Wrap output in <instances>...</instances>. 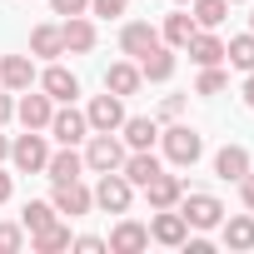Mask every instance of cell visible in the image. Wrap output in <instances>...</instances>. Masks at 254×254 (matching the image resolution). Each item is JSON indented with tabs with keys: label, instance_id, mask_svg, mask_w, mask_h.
I'll return each mask as SVG.
<instances>
[{
	"label": "cell",
	"instance_id": "obj_11",
	"mask_svg": "<svg viewBox=\"0 0 254 254\" xmlns=\"http://www.w3.org/2000/svg\"><path fill=\"white\" fill-rule=\"evenodd\" d=\"M45 130L60 140V145H80L85 135H90V120L80 115V110H55L50 115V125H45Z\"/></svg>",
	"mask_w": 254,
	"mask_h": 254
},
{
	"label": "cell",
	"instance_id": "obj_5",
	"mask_svg": "<svg viewBox=\"0 0 254 254\" xmlns=\"http://www.w3.org/2000/svg\"><path fill=\"white\" fill-rule=\"evenodd\" d=\"M175 209L185 214V224H190V229H214V224L224 219V204H219L214 194H199V190H194V194H180V204H175Z\"/></svg>",
	"mask_w": 254,
	"mask_h": 254
},
{
	"label": "cell",
	"instance_id": "obj_13",
	"mask_svg": "<svg viewBox=\"0 0 254 254\" xmlns=\"http://www.w3.org/2000/svg\"><path fill=\"white\" fill-rule=\"evenodd\" d=\"M120 135H125V150H155V140H160V125H155L150 115H125Z\"/></svg>",
	"mask_w": 254,
	"mask_h": 254
},
{
	"label": "cell",
	"instance_id": "obj_40",
	"mask_svg": "<svg viewBox=\"0 0 254 254\" xmlns=\"http://www.w3.org/2000/svg\"><path fill=\"white\" fill-rule=\"evenodd\" d=\"M10 190H15V185H10V175H5V170H0V204H5V199H10Z\"/></svg>",
	"mask_w": 254,
	"mask_h": 254
},
{
	"label": "cell",
	"instance_id": "obj_25",
	"mask_svg": "<svg viewBox=\"0 0 254 254\" xmlns=\"http://www.w3.org/2000/svg\"><path fill=\"white\" fill-rule=\"evenodd\" d=\"M219 224H224V244H229L234 254L254 249V219H249V214H229V219H219Z\"/></svg>",
	"mask_w": 254,
	"mask_h": 254
},
{
	"label": "cell",
	"instance_id": "obj_10",
	"mask_svg": "<svg viewBox=\"0 0 254 254\" xmlns=\"http://www.w3.org/2000/svg\"><path fill=\"white\" fill-rule=\"evenodd\" d=\"M50 115H55V100L40 90V95H30V90H20V105H15V120L25 125V130H45L50 125Z\"/></svg>",
	"mask_w": 254,
	"mask_h": 254
},
{
	"label": "cell",
	"instance_id": "obj_27",
	"mask_svg": "<svg viewBox=\"0 0 254 254\" xmlns=\"http://www.w3.org/2000/svg\"><path fill=\"white\" fill-rule=\"evenodd\" d=\"M60 219V209L50 204V199H30L25 209H20V224H25V234H35V229H50Z\"/></svg>",
	"mask_w": 254,
	"mask_h": 254
},
{
	"label": "cell",
	"instance_id": "obj_20",
	"mask_svg": "<svg viewBox=\"0 0 254 254\" xmlns=\"http://www.w3.org/2000/svg\"><path fill=\"white\" fill-rule=\"evenodd\" d=\"M0 85H5V90H30L35 85V65H30V55H5V60H0Z\"/></svg>",
	"mask_w": 254,
	"mask_h": 254
},
{
	"label": "cell",
	"instance_id": "obj_38",
	"mask_svg": "<svg viewBox=\"0 0 254 254\" xmlns=\"http://www.w3.org/2000/svg\"><path fill=\"white\" fill-rule=\"evenodd\" d=\"M239 194H244V209H249V214H254V170H249V175H244V180H239Z\"/></svg>",
	"mask_w": 254,
	"mask_h": 254
},
{
	"label": "cell",
	"instance_id": "obj_37",
	"mask_svg": "<svg viewBox=\"0 0 254 254\" xmlns=\"http://www.w3.org/2000/svg\"><path fill=\"white\" fill-rule=\"evenodd\" d=\"M180 249H190V254H209V249H214V244H209V239H204V234H194V239H190V234H185V244H180Z\"/></svg>",
	"mask_w": 254,
	"mask_h": 254
},
{
	"label": "cell",
	"instance_id": "obj_22",
	"mask_svg": "<svg viewBox=\"0 0 254 254\" xmlns=\"http://www.w3.org/2000/svg\"><path fill=\"white\" fill-rule=\"evenodd\" d=\"M45 175L60 185V180H80L85 175V155H75V145H60L50 160H45Z\"/></svg>",
	"mask_w": 254,
	"mask_h": 254
},
{
	"label": "cell",
	"instance_id": "obj_18",
	"mask_svg": "<svg viewBox=\"0 0 254 254\" xmlns=\"http://www.w3.org/2000/svg\"><path fill=\"white\" fill-rule=\"evenodd\" d=\"M40 90H45V95H50L55 105H70V100L80 95V80H75V75H70L65 65H50V70L40 75Z\"/></svg>",
	"mask_w": 254,
	"mask_h": 254
},
{
	"label": "cell",
	"instance_id": "obj_29",
	"mask_svg": "<svg viewBox=\"0 0 254 254\" xmlns=\"http://www.w3.org/2000/svg\"><path fill=\"white\" fill-rule=\"evenodd\" d=\"M224 60L249 75V70H254V30H249V35H234V40L224 45Z\"/></svg>",
	"mask_w": 254,
	"mask_h": 254
},
{
	"label": "cell",
	"instance_id": "obj_14",
	"mask_svg": "<svg viewBox=\"0 0 254 254\" xmlns=\"http://www.w3.org/2000/svg\"><path fill=\"white\" fill-rule=\"evenodd\" d=\"M120 175L130 180L135 190H145V185L160 175V155H155V150H130V155H125V165H120Z\"/></svg>",
	"mask_w": 254,
	"mask_h": 254
},
{
	"label": "cell",
	"instance_id": "obj_24",
	"mask_svg": "<svg viewBox=\"0 0 254 254\" xmlns=\"http://www.w3.org/2000/svg\"><path fill=\"white\" fill-rule=\"evenodd\" d=\"M30 55H40V60L65 55V35H60V25H35V30H30Z\"/></svg>",
	"mask_w": 254,
	"mask_h": 254
},
{
	"label": "cell",
	"instance_id": "obj_21",
	"mask_svg": "<svg viewBox=\"0 0 254 254\" xmlns=\"http://www.w3.org/2000/svg\"><path fill=\"white\" fill-rule=\"evenodd\" d=\"M140 75L155 80V85H165V80L175 75V50H170V45H150V50L140 55Z\"/></svg>",
	"mask_w": 254,
	"mask_h": 254
},
{
	"label": "cell",
	"instance_id": "obj_45",
	"mask_svg": "<svg viewBox=\"0 0 254 254\" xmlns=\"http://www.w3.org/2000/svg\"><path fill=\"white\" fill-rule=\"evenodd\" d=\"M180 5H185V0H180Z\"/></svg>",
	"mask_w": 254,
	"mask_h": 254
},
{
	"label": "cell",
	"instance_id": "obj_28",
	"mask_svg": "<svg viewBox=\"0 0 254 254\" xmlns=\"http://www.w3.org/2000/svg\"><path fill=\"white\" fill-rule=\"evenodd\" d=\"M30 249H35V254H60V249H70V229L55 219L50 229H35V234H30Z\"/></svg>",
	"mask_w": 254,
	"mask_h": 254
},
{
	"label": "cell",
	"instance_id": "obj_6",
	"mask_svg": "<svg viewBox=\"0 0 254 254\" xmlns=\"http://www.w3.org/2000/svg\"><path fill=\"white\" fill-rule=\"evenodd\" d=\"M50 204H55L60 214H70V219H75V214H90V209H95V194L85 190V180H60V185H55V194H50Z\"/></svg>",
	"mask_w": 254,
	"mask_h": 254
},
{
	"label": "cell",
	"instance_id": "obj_41",
	"mask_svg": "<svg viewBox=\"0 0 254 254\" xmlns=\"http://www.w3.org/2000/svg\"><path fill=\"white\" fill-rule=\"evenodd\" d=\"M244 105L254 110V70H249V80H244Z\"/></svg>",
	"mask_w": 254,
	"mask_h": 254
},
{
	"label": "cell",
	"instance_id": "obj_34",
	"mask_svg": "<svg viewBox=\"0 0 254 254\" xmlns=\"http://www.w3.org/2000/svg\"><path fill=\"white\" fill-rule=\"evenodd\" d=\"M70 249H80V254H100V249H110L100 234H80V239H70Z\"/></svg>",
	"mask_w": 254,
	"mask_h": 254
},
{
	"label": "cell",
	"instance_id": "obj_23",
	"mask_svg": "<svg viewBox=\"0 0 254 254\" xmlns=\"http://www.w3.org/2000/svg\"><path fill=\"white\" fill-rule=\"evenodd\" d=\"M214 175H219V180H234V185H239V180L249 175V150H244V145H224V150L214 155Z\"/></svg>",
	"mask_w": 254,
	"mask_h": 254
},
{
	"label": "cell",
	"instance_id": "obj_36",
	"mask_svg": "<svg viewBox=\"0 0 254 254\" xmlns=\"http://www.w3.org/2000/svg\"><path fill=\"white\" fill-rule=\"evenodd\" d=\"M180 110H185V95H165V105H160V115H165V120H175Z\"/></svg>",
	"mask_w": 254,
	"mask_h": 254
},
{
	"label": "cell",
	"instance_id": "obj_42",
	"mask_svg": "<svg viewBox=\"0 0 254 254\" xmlns=\"http://www.w3.org/2000/svg\"><path fill=\"white\" fill-rule=\"evenodd\" d=\"M0 160H10V140L5 135H0Z\"/></svg>",
	"mask_w": 254,
	"mask_h": 254
},
{
	"label": "cell",
	"instance_id": "obj_12",
	"mask_svg": "<svg viewBox=\"0 0 254 254\" xmlns=\"http://www.w3.org/2000/svg\"><path fill=\"white\" fill-rule=\"evenodd\" d=\"M140 85H145V75H140L135 60H115V65L105 70V90L120 95V100H125V95H140Z\"/></svg>",
	"mask_w": 254,
	"mask_h": 254
},
{
	"label": "cell",
	"instance_id": "obj_8",
	"mask_svg": "<svg viewBox=\"0 0 254 254\" xmlns=\"http://www.w3.org/2000/svg\"><path fill=\"white\" fill-rule=\"evenodd\" d=\"M115 254H140V249H150V224H140V219H120L115 229H110V239H105Z\"/></svg>",
	"mask_w": 254,
	"mask_h": 254
},
{
	"label": "cell",
	"instance_id": "obj_2",
	"mask_svg": "<svg viewBox=\"0 0 254 254\" xmlns=\"http://www.w3.org/2000/svg\"><path fill=\"white\" fill-rule=\"evenodd\" d=\"M125 140L115 135V130H95L90 135V145H85V170H95V175H105V170H120L125 165Z\"/></svg>",
	"mask_w": 254,
	"mask_h": 254
},
{
	"label": "cell",
	"instance_id": "obj_15",
	"mask_svg": "<svg viewBox=\"0 0 254 254\" xmlns=\"http://www.w3.org/2000/svg\"><path fill=\"white\" fill-rule=\"evenodd\" d=\"M180 194H185V180L180 175H155L150 185H145V199H150V209H175L180 204Z\"/></svg>",
	"mask_w": 254,
	"mask_h": 254
},
{
	"label": "cell",
	"instance_id": "obj_17",
	"mask_svg": "<svg viewBox=\"0 0 254 254\" xmlns=\"http://www.w3.org/2000/svg\"><path fill=\"white\" fill-rule=\"evenodd\" d=\"M185 50H190V60H194L199 70H204V65H224V40H219L214 30H194Z\"/></svg>",
	"mask_w": 254,
	"mask_h": 254
},
{
	"label": "cell",
	"instance_id": "obj_39",
	"mask_svg": "<svg viewBox=\"0 0 254 254\" xmlns=\"http://www.w3.org/2000/svg\"><path fill=\"white\" fill-rule=\"evenodd\" d=\"M10 120H15V100H10V95H0V130H5Z\"/></svg>",
	"mask_w": 254,
	"mask_h": 254
},
{
	"label": "cell",
	"instance_id": "obj_31",
	"mask_svg": "<svg viewBox=\"0 0 254 254\" xmlns=\"http://www.w3.org/2000/svg\"><path fill=\"white\" fill-rule=\"evenodd\" d=\"M224 90H229V75L219 65H204L199 80H194V95H224Z\"/></svg>",
	"mask_w": 254,
	"mask_h": 254
},
{
	"label": "cell",
	"instance_id": "obj_4",
	"mask_svg": "<svg viewBox=\"0 0 254 254\" xmlns=\"http://www.w3.org/2000/svg\"><path fill=\"white\" fill-rule=\"evenodd\" d=\"M90 194H95V204H100L105 214H125V209H130V199H135V185L125 180L120 170H105L100 185H95Z\"/></svg>",
	"mask_w": 254,
	"mask_h": 254
},
{
	"label": "cell",
	"instance_id": "obj_32",
	"mask_svg": "<svg viewBox=\"0 0 254 254\" xmlns=\"http://www.w3.org/2000/svg\"><path fill=\"white\" fill-rule=\"evenodd\" d=\"M25 249V224H0V254H20Z\"/></svg>",
	"mask_w": 254,
	"mask_h": 254
},
{
	"label": "cell",
	"instance_id": "obj_19",
	"mask_svg": "<svg viewBox=\"0 0 254 254\" xmlns=\"http://www.w3.org/2000/svg\"><path fill=\"white\" fill-rule=\"evenodd\" d=\"M150 45H160V30H155V25H145V20H130V25L120 30V50L130 55V60H140Z\"/></svg>",
	"mask_w": 254,
	"mask_h": 254
},
{
	"label": "cell",
	"instance_id": "obj_43",
	"mask_svg": "<svg viewBox=\"0 0 254 254\" xmlns=\"http://www.w3.org/2000/svg\"><path fill=\"white\" fill-rule=\"evenodd\" d=\"M249 30H254V15H249Z\"/></svg>",
	"mask_w": 254,
	"mask_h": 254
},
{
	"label": "cell",
	"instance_id": "obj_7",
	"mask_svg": "<svg viewBox=\"0 0 254 254\" xmlns=\"http://www.w3.org/2000/svg\"><path fill=\"white\" fill-rule=\"evenodd\" d=\"M185 234H190V224H185V214H180V209H155V219H150V239H155V244L180 249V244H185Z\"/></svg>",
	"mask_w": 254,
	"mask_h": 254
},
{
	"label": "cell",
	"instance_id": "obj_16",
	"mask_svg": "<svg viewBox=\"0 0 254 254\" xmlns=\"http://www.w3.org/2000/svg\"><path fill=\"white\" fill-rule=\"evenodd\" d=\"M60 35H65V55H90L95 50V25L85 15H65Z\"/></svg>",
	"mask_w": 254,
	"mask_h": 254
},
{
	"label": "cell",
	"instance_id": "obj_30",
	"mask_svg": "<svg viewBox=\"0 0 254 254\" xmlns=\"http://www.w3.org/2000/svg\"><path fill=\"white\" fill-rule=\"evenodd\" d=\"M194 5V25L199 30H214V25H224V15H229V0H190Z\"/></svg>",
	"mask_w": 254,
	"mask_h": 254
},
{
	"label": "cell",
	"instance_id": "obj_44",
	"mask_svg": "<svg viewBox=\"0 0 254 254\" xmlns=\"http://www.w3.org/2000/svg\"><path fill=\"white\" fill-rule=\"evenodd\" d=\"M229 5H239V0H229Z\"/></svg>",
	"mask_w": 254,
	"mask_h": 254
},
{
	"label": "cell",
	"instance_id": "obj_26",
	"mask_svg": "<svg viewBox=\"0 0 254 254\" xmlns=\"http://www.w3.org/2000/svg\"><path fill=\"white\" fill-rule=\"evenodd\" d=\"M194 30H199V25H194V15L175 10V15H165V30H160V35H165V45H170V50H185Z\"/></svg>",
	"mask_w": 254,
	"mask_h": 254
},
{
	"label": "cell",
	"instance_id": "obj_1",
	"mask_svg": "<svg viewBox=\"0 0 254 254\" xmlns=\"http://www.w3.org/2000/svg\"><path fill=\"white\" fill-rule=\"evenodd\" d=\"M160 145H165V160L180 165V170H190V165L204 155V135L194 130V125H170V130L160 135Z\"/></svg>",
	"mask_w": 254,
	"mask_h": 254
},
{
	"label": "cell",
	"instance_id": "obj_3",
	"mask_svg": "<svg viewBox=\"0 0 254 254\" xmlns=\"http://www.w3.org/2000/svg\"><path fill=\"white\" fill-rule=\"evenodd\" d=\"M45 160H50V145H45V135H40V130H25V135H15V140H10V165H15L20 175H40V170H45Z\"/></svg>",
	"mask_w": 254,
	"mask_h": 254
},
{
	"label": "cell",
	"instance_id": "obj_33",
	"mask_svg": "<svg viewBox=\"0 0 254 254\" xmlns=\"http://www.w3.org/2000/svg\"><path fill=\"white\" fill-rule=\"evenodd\" d=\"M125 5H130V0H90V10H95V15H105V20L125 15Z\"/></svg>",
	"mask_w": 254,
	"mask_h": 254
},
{
	"label": "cell",
	"instance_id": "obj_9",
	"mask_svg": "<svg viewBox=\"0 0 254 254\" xmlns=\"http://www.w3.org/2000/svg\"><path fill=\"white\" fill-rule=\"evenodd\" d=\"M85 120H90V130H120V125H125V100L105 90V95H95V100H90Z\"/></svg>",
	"mask_w": 254,
	"mask_h": 254
},
{
	"label": "cell",
	"instance_id": "obj_35",
	"mask_svg": "<svg viewBox=\"0 0 254 254\" xmlns=\"http://www.w3.org/2000/svg\"><path fill=\"white\" fill-rule=\"evenodd\" d=\"M50 10H55V15H85L90 0H50Z\"/></svg>",
	"mask_w": 254,
	"mask_h": 254
}]
</instances>
